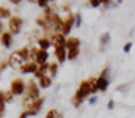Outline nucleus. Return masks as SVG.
Here are the masks:
<instances>
[{"label":"nucleus","instance_id":"f257e3e1","mask_svg":"<svg viewBox=\"0 0 135 118\" xmlns=\"http://www.w3.org/2000/svg\"><path fill=\"white\" fill-rule=\"evenodd\" d=\"M108 83H110V68H105L98 77V91L104 93L108 88Z\"/></svg>","mask_w":135,"mask_h":118},{"label":"nucleus","instance_id":"f03ea898","mask_svg":"<svg viewBox=\"0 0 135 118\" xmlns=\"http://www.w3.org/2000/svg\"><path fill=\"white\" fill-rule=\"evenodd\" d=\"M22 24L24 21L19 17V16H11L9 17V22H8V27H9V33L11 35H17L22 29Z\"/></svg>","mask_w":135,"mask_h":118},{"label":"nucleus","instance_id":"7ed1b4c3","mask_svg":"<svg viewBox=\"0 0 135 118\" xmlns=\"http://www.w3.org/2000/svg\"><path fill=\"white\" fill-rule=\"evenodd\" d=\"M90 95H93V90H91V87H90V83H88V80H83L82 83H80V87H79V90H77V93H75V98H79V99H85V98H88Z\"/></svg>","mask_w":135,"mask_h":118},{"label":"nucleus","instance_id":"20e7f679","mask_svg":"<svg viewBox=\"0 0 135 118\" xmlns=\"http://www.w3.org/2000/svg\"><path fill=\"white\" fill-rule=\"evenodd\" d=\"M25 91H27V96L32 98V99H39V85L35 82V80H28L27 85H25Z\"/></svg>","mask_w":135,"mask_h":118},{"label":"nucleus","instance_id":"39448f33","mask_svg":"<svg viewBox=\"0 0 135 118\" xmlns=\"http://www.w3.org/2000/svg\"><path fill=\"white\" fill-rule=\"evenodd\" d=\"M11 93L14 96H19V95H24L25 93V82L22 79H14L11 82Z\"/></svg>","mask_w":135,"mask_h":118},{"label":"nucleus","instance_id":"423d86ee","mask_svg":"<svg viewBox=\"0 0 135 118\" xmlns=\"http://www.w3.org/2000/svg\"><path fill=\"white\" fill-rule=\"evenodd\" d=\"M63 19V29H61V35H68L71 30H72V27H74V14H69L68 13L65 17H61Z\"/></svg>","mask_w":135,"mask_h":118},{"label":"nucleus","instance_id":"0eeeda50","mask_svg":"<svg viewBox=\"0 0 135 118\" xmlns=\"http://www.w3.org/2000/svg\"><path fill=\"white\" fill-rule=\"evenodd\" d=\"M50 43H52V46L57 49V47H66V38H65V35H61V33H52L50 35Z\"/></svg>","mask_w":135,"mask_h":118},{"label":"nucleus","instance_id":"6e6552de","mask_svg":"<svg viewBox=\"0 0 135 118\" xmlns=\"http://www.w3.org/2000/svg\"><path fill=\"white\" fill-rule=\"evenodd\" d=\"M24 63H25V62L21 58V55L17 54V50L13 52V54L9 55V58H8V66H11V68H19V69H21V66H22Z\"/></svg>","mask_w":135,"mask_h":118},{"label":"nucleus","instance_id":"1a4fd4ad","mask_svg":"<svg viewBox=\"0 0 135 118\" xmlns=\"http://www.w3.org/2000/svg\"><path fill=\"white\" fill-rule=\"evenodd\" d=\"M36 69H38V65L35 63V62H25L22 66H21V73L22 74H32V73H36Z\"/></svg>","mask_w":135,"mask_h":118},{"label":"nucleus","instance_id":"9d476101","mask_svg":"<svg viewBox=\"0 0 135 118\" xmlns=\"http://www.w3.org/2000/svg\"><path fill=\"white\" fill-rule=\"evenodd\" d=\"M55 57H57L58 63H60V65H63V63L68 60V50H66V47H57V49H55Z\"/></svg>","mask_w":135,"mask_h":118},{"label":"nucleus","instance_id":"9b49d317","mask_svg":"<svg viewBox=\"0 0 135 118\" xmlns=\"http://www.w3.org/2000/svg\"><path fill=\"white\" fill-rule=\"evenodd\" d=\"M47 58H49V54H47V50H38V54H36V57H35V63L39 66V65H44V63H47Z\"/></svg>","mask_w":135,"mask_h":118},{"label":"nucleus","instance_id":"f8f14e48","mask_svg":"<svg viewBox=\"0 0 135 118\" xmlns=\"http://www.w3.org/2000/svg\"><path fill=\"white\" fill-rule=\"evenodd\" d=\"M42 104H44V99H42V98H39V99H35V102H33V106H32V109H30V110H25V112L28 114V117H30V115H36V114L41 110Z\"/></svg>","mask_w":135,"mask_h":118},{"label":"nucleus","instance_id":"ddd939ff","mask_svg":"<svg viewBox=\"0 0 135 118\" xmlns=\"http://www.w3.org/2000/svg\"><path fill=\"white\" fill-rule=\"evenodd\" d=\"M11 44H13V35H11L9 32L2 33V46H3V47H6V49H9V47H11Z\"/></svg>","mask_w":135,"mask_h":118},{"label":"nucleus","instance_id":"4468645a","mask_svg":"<svg viewBox=\"0 0 135 118\" xmlns=\"http://www.w3.org/2000/svg\"><path fill=\"white\" fill-rule=\"evenodd\" d=\"M36 43H38V46H39V49H41V50H47V49L52 46L50 39L46 38V36H44V38H38V39H36Z\"/></svg>","mask_w":135,"mask_h":118},{"label":"nucleus","instance_id":"2eb2a0df","mask_svg":"<svg viewBox=\"0 0 135 118\" xmlns=\"http://www.w3.org/2000/svg\"><path fill=\"white\" fill-rule=\"evenodd\" d=\"M80 46V39L75 38V36H72V38L66 39V49H75V47H79Z\"/></svg>","mask_w":135,"mask_h":118},{"label":"nucleus","instance_id":"dca6fc26","mask_svg":"<svg viewBox=\"0 0 135 118\" xmlns=\"http://www.w3.org/2000/svg\"><path fill=\"white\" fill-rule=\"evenodd\" d=\"M38 83H39L41 88H49L52 85V79L49 77V76H42V77L38 79Z\"/></svg>","mask_w":135,"mask_h":118},{"label":"nucleus","instance_id":"f3484780","mask_svg":"<svg viewBox=\"0 0 135 118\" xmlns=\"http://www.w3.org/2000/svg\"><path fill=\"white\" fill-rule=\"evenodd\" d=\"M17 54L21 55V58H22L24 62H27V60L30 58V47H27V46H25V47L19 49V50H17Z\"/></svg>","mask_w":135,"mask_h":118},{"label":"nucleus","instance_id":"a211bd4d","mask_svg":"<svg viewBox=\"0 0 135 118\" xmlns=\"http://www.w3.org/2000/svg\"><path fill=\"white\" fill-rule=\"evenodd\" d=\"M57 71H58V65L57 63H49V77L54 79L55 76H57Z\"/></svg>","mask_w":135,"mask_h":118},{"label":"nucleus","instance_id":"6ab92c4d","mask_svg":"<svg viewBox=\"0 0 135 118\" xmlns=\"http://www.w3.org/2000/svg\"><path fill=\"white\" fill-rule=\"evenodd\" d=\"M110 38H112V36H110V33H108V32H107V33H104V35L101 36V50H104V49H105V46L110 43Z\"/></svg>","mask_w":135,"mask_h":118},{"label":"nucleus","instance_id":"aec40b11","mask_svg":"<svg viewBox=\"0 0 135 118\" xmlns=\"http://www.w3.org/2000/svg\"><path fill=\"white\" fill-rule=\"evenodd\" d=\"M46 118H63V115H61V112L52 109V110H49V112L46 114Z\"/></svg>","mask_w":135,"mask_h":118},{"label":"nucleus","instance_id":"412c9836","mask_svg":"<svg viewBox=\"0 0 135 118\" xmlns=\"http://www.w3.org/2000/svg\"><path fill=\"white\" fill-rule=\"evenodd\" d=\"M77 55H79V47H75V49H69V50H68V60H74V58H77Z\"/></svg>","mask_w":135,"mask_h":118},{"label":"nucleus","instance_id":"4be33fe9","mask_svg":"<svg viewBox=\"0 0 135 118\" xmlns=\"http://www.w3.org/2000/svg\"><path fill=\"white\" fill-rule=\"evenodd\" d=\"M88 83H90L93 93H96V91H98V77H90L88 79Z\"/></svg>","mask_w":135,"mask_h":118},{"label":"nucleus","instance_id":"5701e85b","mask_svg":"<svg viewBox=\"0 0 135 118\" xmlns=\"http://www.w3.org/2000/svg\"><path fill=\"white\" fill-rule=\"evenodd\" d=\"M5 17H11V13H9L8 8L0 6V19H5Z\"/></svg>","mask_w":135,"mask_h":118},{"label":"nucleus","instance_id":"b1692460","mask_svg":"<svg viewBox=\"0 0 135 118\" xmlns=\"http://www.w3.org/2000/svg\"><path fill=\"white\" fill-rule=\"evenodd\" d=\"M2 96H3V101H5V102H9V101L13 99L14 95H13L11 90H9V91H2Z\"/></svg>","mask_w":135,"mask_h":118},{"label":"nucleus","instance_id":"393cba45","mask_svg":"<svg viewBox=\"0 0 135 118\" xmlns=\"http://www.w3.org/2000/svg\"><path fill=\"white\" fill-rule=\"evenodd\" d=\"M74 25H75L77 29L82 25V16H80L79 13H77V14H74Z\"/></svg>","mask_w":135,"mask_h":118},{"label":"nucleus","instance_id":"a878e982","mask_svg":"<svg viewBox=\"0 0 135 118\" xmlns=\"http://www.w3.org/2000/svg\"><path fill=\"white\" fill-rule=\"evenodd\" d=\"M3 114H5V101H3V96L0 91V118L3 117Z\"/></svg>","mask_w":135,"mask_h":118},{"label":"nucleus","instance_id":"bb28decb","mask_svg":"<svg viewBox=\"0 0 135 118\" xmlns=\"http://www.w3.org/2000/svg\"><path fill=\"white\" fill-rule=\"evenodd\" d=\"M36 3H38V5H39V6H41V8H44V10H46V8H47V6H49V5H47V3H49V2H47V0H38V2H36Z\"/></svg>","mask_w":135,"mask_h":118},{"label":"nucleus","instance_id":"cd10ccee","mask_svg":"<svg viewBox=\"0 0 135 118\" xmlns=\"http://www.w3.org/2000/svg\"><path fill=\"white\" fill-rule=\"evenodd\" d=\"M90 3H91V6H93V8H98V6H101V0H91V2H90Z\"/></svg>","mask_w":135,"mask_h":118},{"label":"nucleus","instance_id":"c85d7f7f","mask_svg":"<svg viewBox=\"0 0 135 118\" xmlns=\"http://www.w3.org/2000/svg\"><path fill=\"white\" fill-rule=\"evenodd\" d=\"M131 49H132V43H127V44L124 46V52L127 54V52H131Z\"/></svg>","mask_w":135,"mask_h":118},{"label":"nucleus","instance_id":"c756f323","mask_svg":"<svg viewBox=\"0 0 135 118\" xmlns=\"http://www.w3.org/2000/svg\"><path fill=\"white\" fill-rule=\"evenodd\" d=\"M96 102H98V98L96 96H91L90 98V104H96Z\"/></svg>","mask_w":135,"mask_h":118},{"label":"nucleus","instance_id":"7c9ffc66","mask_svg":"<svg viewBox=\"0 0 135 118\" xmlns=\"http://www.w3.org/2000/svg\"><path fill=\"white\" fill-rule=\"evenodd\" d=\"M107 107H108V109H113V107H115V101H113V99L108 101V106H107Z\"/></svg>","mask_w":135,"mask_h":118},{"label":"nucleus","instance_id":"2f4dec72","mask_svg":"<svg viewBox=\"0 0 135 118\" xmlns=\"http://www.w3.org/2000/svg\"><path fill=\"white\" fill-rule=\"evenodd\" d=\"M21 118H28V114H27V112H22V114H21Z\"/></svg>","mask_w":135,"mask_h":118},{"label":"nucleus","instance_id":"473e14b6","mask_svg":"<svg viewBox=\"0 0 135 118\" xmlns=\"http://www.w3.org/2000/svg\"><path fill=\"white\" fill-rule=\"evenodd\" d=\"M2 29H3V25H2V21H0V33H2Z\"/></svg>","mask_w":135,"mask_h":118}]
</instances>
